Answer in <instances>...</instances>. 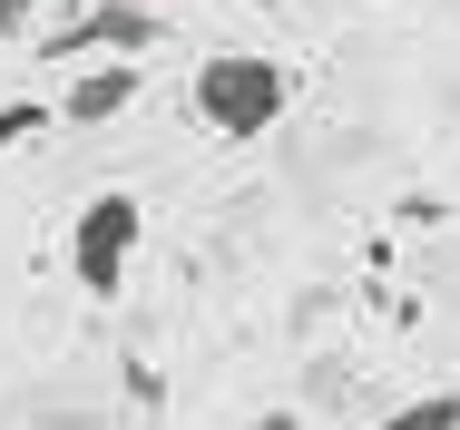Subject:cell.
Masks as SVG:
<instances>
[{"label": "cell", "instance_id": "obj_1", "mask_svg": "<svg viewBox=\"0 0 460 430\" xmlns=\"http://www.w3.org/2000/svg\"><path fill=\"white\" fill-rule=\"evenodd\" d=\"M284 108H294V69H284V59H265V49H216V59L196 69V118H206L226 147L275 137Z\"/></svg>", "mask_w": 460, "mask_h": 430}, {"label": "cell", "instance_id": "obj_2", "mask_svg": "<svg viewBox=\"0 0 460 430\" xmlns=\"http://www.w3.org/2000/svg\"><path fill=\"white\" fill-rule=\"evenodd\" d=\"M137 235H147V206L137 196H89L79 215H69V274H79V294L89 303H118L128 294V264H137Z\"/></svg>", "mask_w": 460, "mask_h": 430}, {"label": "cell", "instance_id": "obj_3", "mask_svg": "<svg viewBox=\"0 0 460 430\" xmlns=\"http://www.w3.org/2000/svg\"><path fill=\"white\" fill-rule=\"evenodd\" d=\"M167 39V10L157 0H89L69 30L40 39V59H147Z\"/></svg>", "mask_w": 460, "mask_h": 430}, {"label": "cell", "instance_id": "obj_4", "mask_svg": "<svg viewBox=\"0 0 460 430\" xmlns=\"http://www.w3.org/2000/svg\"><path fill=\"white\" fill-rule=\"evenodd\" d=\"M137 88H147L137 59H98V69H79V79L59 88V127H108V118H128Z\"/></svg>", "mask_w": 460, "mask_h": 430}, {"label": "cell", "instance_id": "obj_5", "mask_svg": "<svg viewBox=\"0 0 460 430\" xmlns=\"http://www.w3.org/2000/svg\"><path fill=\"white\" fill-rule=\"evenodd\" d=\"M372 430H460V391H421V401H392Z\"/></svg>", "mask_w": 460, "mask_h": 430}, {"label": "cell", "instance_id": "obj_6", "mask_svg": "<svg viewBox=\"0 0 460 430\" xmlns=\"http://www.w3.org/2000/svg\"><path fill=\"white\" fill-rule=\"evenodd\" d=\"M40 127H59V98H10V108H0V157H10V147H30Z\"/></svg>", "mask_w": 460, "mask_h": 430}, {"label": "cell", "instance_id": "obj_7", "mask_svg": "<svg viewBox=\"0 0 460 430\" xmlns=\"http://www.w3.org/2000/svg\"><path fill=\"white\" fill-rule=\"evenodd\" d=\"M30 10L40 0H0V39H30Z\"/></svg>", "mask_w": 460, "mask_h": 430}, {"label": "cell", "instance_id": "obj_8", "mask_svg": "<svg viewBox=\"0 0 460 430\" xmlns=\"http://www.w3.org/2000/svg\"><path fill=\"white\" fill-rule=\"evenodd\" d=\"M245 430H304V411H255Z\"/></svg>", "mask_w": 460, "mask_h": 430}, {"label": "cell", "instance_id": "obj_9", "mask_svg": "<svg viewBox=\"0 0 460 430\" xmlns=\"http://www.w3.org/2000/svg\"><path fill=\"white\" fill-rule=\"evenodd\" d=\"M157 10H177V0H157Z\"/></svg>", "mask_w": 460, "mask_h": 430}]
</instances>
